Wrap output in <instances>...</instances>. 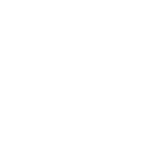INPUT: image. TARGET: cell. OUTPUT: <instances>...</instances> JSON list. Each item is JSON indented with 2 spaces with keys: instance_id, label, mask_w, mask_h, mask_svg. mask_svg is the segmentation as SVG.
Listing matches in <instances>:
<instances>
[]
</instances>
